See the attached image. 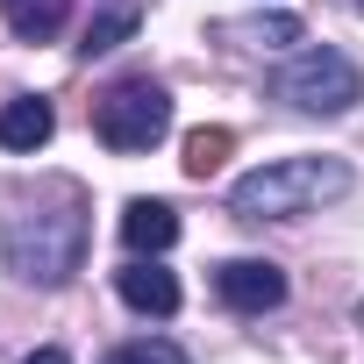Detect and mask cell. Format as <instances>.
Wrapping results in <instances>:
<instances>
[{"label":"cell","mask_w":364,"mask_h":364,"mask_svg":"<svg viewBox=\"0 0 364 364\" xmlns=\"http://www.w3.org/2000/svg\"><path fill=\"white\" fill-rule=\"evenodd\" d=\"M0 257H8V272L29 279V286H65L86 264V193L72 178H50L36 200H22L8 215Z\"/></svg>","instance_id":"obj_1"},{"label":"cell","mask_w":364,"mask_h":364,"mask_svg":"<svg viewBox=\"0 0 364 364\" xmlns=\"http://www.w3.org/2000/svg\"><path fill=\"white\" fill-rule=\"evenodd\" d=\"M350 193V164L343 157H279L250 178L229 186V208L243 222H293V215H314L321 200H343Z\"/></svg>","instance_id":"obj_2"},{"label":"cell","mask_w":364,"mask_h":364,"mask_svg":"<svg viewBox=\"0 0 364 364\" xmlns=\"http://www.w3.org/2000/svg\"><path fill=\"white\" fill-rule=\"evenodd\" d=\"M164 129H171V93H164L157 79H122V86H107V93L93 100V136H100L107 150H122V157L157 150Z\"/></svg>","instance_id":"obj_3"},{"label":"cell","mask_w":364,"mask_h":364,"mask_svg":"<svg viewBox=\"0 0 364 364\" xmlns=\"http://www.w3.org/2000/svg\"><path fill=\"white\" fill-rule=\"evenodd\" d=\"M279 100H293L300 114H343L364 100V72L343 50H307L279 72Z\"/></svg>","instance_id":"obj_4"},{"label":"cell","mask_w":364,"mask_h":364,"mask_svg":"<svg viewBox=\"0 0 364 364\" xmlns=\"http://www.w3.org/2000/svg\"><path fill=\"white\" fill-rule=\"evenodd\" d=\"M215 293H222L236 314H264V307L286 300V272L264 264V257H229V264H215Z\"/></svg>","instance_id":"obj_5"},{"label":"cell","mask_w":364,"mask_h":364,"mask_svg":"<svg viewBox=\"0 0 364 364\" xmlns=\"http://www.w3.org/2000/svg\"><path fill=\"white\" fill-rule=\"evenodd\" d=\"M122 243H129L136 257H164V250L178 243V215H171L164 200H129V208H122Z\"/></svg>","instance_id":"obj_6"},{"label":"cell","mask_w":364,"mask_h":364,"mask_svg":"<svg viewBox=\"0 0 364 364\" xmlns=\"http://www.w3.org/2000/svg\"><path fill=\"white\" fill-rule=\"evenodd\" d=\"M114 293H122L136 314H171V307H178V279H171L164 264H150V257L122 264V272H114Z\"/></svg>","instance_id":"obj_7"},{"label":"cell","mask_w":364,"mask_h":364,"mask_svg":"<svg viewBox=\"0 0 364 364\" xmlns=\"http://www.w3.org/2000/svg\"><path fill=\"white\" fill-rule=\"evenodd\" d=\"M50 129H58V107L43 93H22V100L0 107V150H43Z\"/></svg>","instance_id":"obj_8"},{"label":"cell","mask_w":364,"mask_h":364,"mask_svg":"<svg viewBox=\"0 0 364 364\" xmlns=\"http://www.w3.org/2000/svg\"><path fill=\"white\" fill-rule=\"evenodd\" d=\"M215 36L222 43H250V50H286L307 29H300V15H243V22H215Z\"/></svg>","instance_id":"obj_9"},{"label":"cell","mask_w":364,"mask_h":364,"mask_svg":"<svg viewBox=\"0 0 364 364\" xmlns=\"http://www.w3.org/2000/svg\"><path fill=\"white\" fill-rule=\"evenodd\" d=\"M0 15H8V29L22 43H50L65 29V15H72V0H0Z\"/></svg>","instance_id":"obj_10"},{"label":"cell","mask_w":364,"mask_h":364,"mask_svg":"<svg viewBox=\"0 0 364 364\" xmlns=\"http://www.w3.org/2000/svg\"><path fill=\"white\" fill-rule=\"evenodd\" d=\"M129 36H136V0H107V8L86 22V36H79V58H107Z\"/></svg>","instance_id":"obj_11"},{"label":"cell","mask_w":364,"mask_h":364,"mask_svg":"<svg viewBox=\"0 0 364 364\" xmlns=\"http://www.w3.org/2000/svg\"><path fill=\"white\" fill-rule=\"evenodd\" d=\"M229 150H236V136L215 122V129H193V136H186V157H178V164H186V178H215V171L229 164Z\"/></svg>","instance_id":"obj_12"},{"label":"cell","mask_w":364,"mask_h":364,"mask_svg":"<svg viewBox=\"0 0 364 364\" xmlns=\"http://www.w3.org/2000/svg\"><path fill=\"white\" fill-rule=\"evenodd\" d=\"M100 364H186V350L164 343V336H136V343H114Z\"/></svg>","instance_id":"obj_13"},{"label":"cell","mask_w":364,"mask_h":364,"mask_svg":"<svg viewBox=\"0 0 364 364\" xmlns=\"http://www.w3.org/2000/svg\"><path fill=\"white\" fill-rule=\"evenodd\" d=\"M22 364H72L65 350H36V357H22Z\"/></svg>","instance_id":"obj_14"},{"label":"cell","mask_w":364,"mask_h":364,"mask_svg":"<svg viewBox=\"0 0 364 364\" xmlns=\"http://www.w3.org/2000/svg\"><path fill=\"white\" fill-rule=\"evenodd\" d=\"M350 8H364V0H350Z\"/></svg>","instance_id":"obj_15"}]
</instances>
